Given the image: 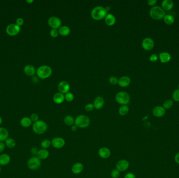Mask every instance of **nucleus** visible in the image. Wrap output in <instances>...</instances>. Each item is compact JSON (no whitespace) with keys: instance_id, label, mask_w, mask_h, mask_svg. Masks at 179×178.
<instances>
[{"instance_id":"1","label":"nucleus","mask_w":179,"mask_h":178,"mask_svg":"<svg viewBox=\"0 0 179 178\" xmlns=\"http://www.w3.org/2000/svg\"><path fill=\"white\" fill-rule=\"evenodd\" d=\"M107 14V13L106 12L105 7L101 6H97L94 7L92 9L91 13L92 18L96 21H100L105 18Z\"/></svg>"},{"instance_id":"2","label":"nucleus","mask_w":179,"mask_h":178,"mask_svg":"<svg viewBox=\"0 0 179 178\" xmlns=\"http://www.w3.org/2000/svg\"><path fill=\"white\" fill-rule=\"evenodd\" d=\"M151 17L155 20L163 19L165 15V12L163 8L158 6H155L151 9L149 11Z\"/></svg>"},{"instance_id":"3","label":"nucleus","mask_w":179,"mask_h":178,"mask_svg":"<svg viewBox=\"0 0 179 178\" xmlns=\"http://www.w3.org/2000/svg\"><path fill=\"white\" fill-rule=\"evenodd\" d=\"M74 124L77 126L78 128H87L90 124V119L84 114L79 115L75 119Z\"/></svg>"},{"instance_id":"4","label":"nucleus","mask_w":179,"mask_h":178,"mask_svg":"<svg viewBox=\"0 0 179 178\" xmlns=\"http://www.w3.org/2000/svg\"><path fill=\"white\" fill-rule=\"evenodd\" d=\"M32 128L34 133L37 134H42L47 131L48 126L45 121L38 120L33 123Z\"/></svg>"},{"instance_id":"5","label":"nucleus","mask_w":179,"mask_h":178,"mask_svg":"<svg viewBox=\"0 0 179 178\" xmlns=\"http://www.w3.org/2000/svg\"><path fill=\"white\" fill-rule=\"evenodd\" d=\"M52 69L49 66L42 65L39 67L36 71L37 76L40 79H44L49 77L52 75Z\"/></svg>"},{"instance_id":"6","label":"nucleus","mask_w":179,"mask_h":178,"mask_svg":"<svg viewBox=\"0 0 179 178\" xmlns=\"http://www.w3.org/2000/svg\"><path fill=\"white\" fill-rule=\"evenodd\" d=\"M116 101L121 105H127L130 102V96L125 91H120L115 97Z\"/></svg>"},{"instance_id":"7","label":"nucleus","mask_w":179,"mask_h":178,"mask_svg":"<svg viewBox=\"0 0 179 178\" xmlns=\"http://www.w3.org/2000/svg\"><path fill=\"white\" fill-rule=\"evenodd\" d=\"M42 164L41 160L37 156H33L28 159L27 162V166L32 170H36L40 168Z\"/></svg>"},{"instance_id":"8","label":"nucleus","mask_w":179,"mask_h":178,"mask_svg":"<svg viewBox=\"0 0 179 178\" xmlns=\"http://www.w3.org/2000/svg\"><path fill=\"white\" fill-rule=\"evenodd\" d=\"M21 31V27L17 24H9L6 28V33L11 36H15Z\"/></svg>"},{"instance_id":"9","label":"nucleus","mask_w":179,"mask_h":178,"mask_svg":"<svg viewBox=\"0 0 179 178\" xmlns=\"http://www.w3.org/2000/svg\"><path fill=\"white\" fill-rule=\"evenodd\" d=\"M61 19L56 16H52L48 20V24L52 29H58L61 26Z\"/></svg>"},{"instance_id":"10","label":"nucleus","mask_w":179,"mask_h":178,"mask_svg":"<svg viewBox=\"0 0 179 178\" xmlns=\"http://www.w3.org/2000/svg\"><path fill=\"white\" fill-rule=\"evenodd\" d=\"M130 167V163L125 159L119 160L116 164V168L120 172L126 171Z\"/></svg>"},{"instance_id":"11","label":"nucleus","mask_w":179,"mask_h":178,"mask_svg":"<svg viewBox=\"0 0 179 178\" xmlns=\"http://www.w3.org/2000/svg\"><path fill=\"white\" fill-rule=\"evenodd\" d=\"M141 45L144 49L147 51H149L153 49L155 45V43L153 39L149 37H147L143 39L141 43Z\"/></svg>"},{"instance_id":"12","label":"nucleus","mask_w":179,"mask_h":178,"mask_svg":"<svg viewBox=\"0 0 179 178\" xmlns=\"http://www.w3.org/2000/svg\"><path fill=\"white\" fill-rule=\"evenodd\" d=\"M52 145L56 149H60L64 147L66 144V141L63 138L56 137L52 140Z\"/></svg>"},{"instance_id":"13","label":"nucleus","mask_w":179,"mask_h":178,"mask_svg":"<svg viewBox=\"0 0 179 178\" xmlns=\"http://www.w3.org/2000/svg\"><path fill=\"white\" fill-rule=\"evenodd\" d=\"M70 86L68 82L67 81H61L58 86V89L59 93H62L63 94H66V93L69 92Z\"/></svg>"},{"instance_id":"14","label":"nucleus","mask_w":179,"mask_h":178,"mask_svg":"<svg viewBox=\"0 0 179 178\" xmlns=\"http://www.w3.org/2000/svg\"><path fill=\"white\" fill-rule=\"evenodd\" d=\"M99 156L103 159H107L111 156V152L107 147H101L98 151Z\"/></svg>"},{"instance_id":"15","label":"nucleus","mask_w":179,"mask_h":178,"mask_svg":"<svg viewBox=\"0 0 179 178\" xmlns=\"http://www.w3.org/2000/svg\"><path fill=\"white\" fill-rule=\"evenodd\" d=\"M153 113L155 117L160 118L165 115V109L162 106H156L153 110Z\"/></svg>"},{"instance_id":"16","label":"nucleus","mask_w":179,"mask_h":178,"mask_svg":"<svg viewBox=\"0 0 179 178\" xmlns=\"http://www.w3.org/2000/svg\"><path fill=\"white\" fill-rule=\"evenodd\" d=\"M130 82L131 80L128 76H124L118 79V84L121 87H126L130 85Z\"/></svg>"},{"instance_id":"17","label":"nucleus","mask_w":179,"mask_h":178,"mask_svg":"<svg viewBox=\"0 0 179 178\" xmlns=\"http://www.w3.org/2000/svg\"><path fill=\"white\" fill-rule=\"evenodd\" d=\"M104 105V99L103 97L101 96H98L95 98L94 99V108L97 110L101 109Z\"/></svg>"},{"instance_id":"18","label":"nucleus","mask_w":179,"mask_h":178,"mask_svg":"<svg viewBox=\"0 0 179 178\" xmlns=\"http://www.w3.org/2000/svg\"><path fill=\"white\" fill-rule=\"evenodd\" d=\"M84 167L82 163L77 162L74 164L72 167V172L75 174H79L81 173L83 170Z\"/></svg>"},{"instance_id":"19","label":"nucleus","mask_w":179,"mask_h":178,"mask_svg":"<svg viewBox=\"0 0 179 178\" xmlns=\"http://www.w3.org/2000/svg\"><path fill=\"white\" fill-rule=\"evenodd\" d=\"M105 23L109 26H113L116 23V17L114 15L111 13L107 14L105 17Z\"/></svg>"},{"instance_id":"20","label":"nucleus","mask_w":179,"mask_h":178,"mask_svg":"<svg viewBox=\"0 0 179 178\" xmlns=\"http://www.w3.org/2000/svg\"><path fill=\"white\" fill-rule=\"evenodd\" d=\"M159 59L160 62L163 63H165L169 62L171 59V56L169 53L166 52L160 53L159 55Z\"/></svg>"},{"instance_id":"21","label":"nucleus","mask_w":179,"mask_h":178,"mask_svg":"<svg viewBox=\"0 0 179 178\" xmlns=\"http://www.w3.org/2000/svg\"><path fill=\"white\" fill-rule=\"evenodd\" d=\"M11 161V157L7 154L0 155V166H6Z\"/></svg>"},{"instance_id":"22","label":"nucleus","mask_w":179,"mask_h":178,"mask_svg":"<svg viewBox=\"0 0 179 178\" xmlns=\"http://www.w3.org/2000/svg\"><path fill=\"white\" fill-rule=\"evenodd\" d=\"M9 132L5 128H0V142H4L9 138Z\"/></svg>"},{"instance_id":"23","label":"nucleus","mask_w":179,"mask_h":178,"mask_svg":"<svg viewBox=\"0 0 179 178\" xmlns=\"http://www.w3.org/2000/svg\"><path fill=\"white\" fill-rule=\"evenodd\" d=\"M49 156V152L47 150L45 149H41L38 150L37 154V157L40 159V160H44L47 159Z\"/></svg>"},{"instance_id":"24","label":"nucleus","mask_w":179,"mask_h":178,"mask_svg":"<svg viewBox=\"0 0 179 178\" xmlns=\"http://www.w3.org/2000/svg\"><path fill=\"white\" fill-rule=\"evenodd\" d=\"M65 100L64 95L61 93H57L53 97V100L57 104H61Z\"/></svg>"},{"instance_id":"25","label":"nucleus","mask_w":179,"mask_h":178,"mask_svg":"<svg viewBox=\"0 0 179 178\" xmlns=\"http://www.w3.org/2000/svg\"><path fill=\"white\" fill-rule=\"evenodd\" d=\"M173 2L172 0H164L163 1L161 6L162 8L165 11H170L172 10L173 7Z\"/></svg>"},{"instance_id":"26","label":"nucleus","mask_w":179,"mask_h":178,"mask_svg":"<svg viewBox=\"0 0 179 178\" xmlns=\"http://www.w3.org/2000/svg\"><path fill=\"white\" fill-rule=\"evenodd\" d=\"M24 71L27 76H29L34 75L36 72L35 67L32 65H27L25 66L24 69Z\"/></svg>"},{"instance_id":"27","label":"nucleus","mask_w":179,"mask_h":178,"mask_svg":"<svg viewBox=\"0 0 179 178\" xmlns=\"http://www.w3.org/2000/svg\"><path fill=\"white\" fill-rule=\"evenodd\" d=\"M32 121L31 120V118L29 117H24L21 120L20 123L23 128H29V126H31V125L32 124Z\"/></svg>"},{"instance_id":"28","label":"nucleus","mask_w":179,"mask_h":178,"mask_svg":"<svg viewBox=\"0 0 179 178\" xmlns=\"http://www.w3.org/2000/svg\"><path fill=\"white\" fill-rule=\"evenodd\" d=\"M59 34L62 36H67L70 33V29L67 26H61L58 29Z\"/></svg>"},{"instance_id":"29","label":"nucleus","mask_w":179,"mask_h":178,"mask_svg":"<svg viewBox=\"0 0 179 178\" xmlns=\"http://www.w3.org/2000/svg\"><path fill=\"white\" fill-rule=\"evenodd\" d=\"M5 144L6 147H8L9 149L14 148L16 146V143L14 138H9L6 140L4 142Z\"/></svg>"},{"instance_id":"30","label":"nucleus","mask_w":179,"mask_h":178,"mask_svg":"<svg viewBox=\"0 0 179 178\" xmlns=\"http://www.w3.org/2000/svg\"><path fill=\"white\" fill-rule=\"evenodd\" d=\"M75 119L70 115H68L64 118V123L68 126H72L74 124Z\"/></svg>"},{"instance_id":"31","label":"nucleus","mask_w":179,"mask_h":178,"mask_svg":"<svg viewBox=\"0 0 179 178\" xmlns=\"http://www.w3.org/2000/svg\"><path fill=\"white\" fill-rule=\"evenodd\" d=\"M130 108L127 105H122L119 108L118 113L121 116H125L129 112Z\"/></svg>"},{"instance_id":"32","label":"nucleus","mask_w":179,"mask_h":178,"mask_svg":"<svg viewBox=\"0 0 179 178\" xmlns=\"http://www.w3.org/2000/svg\"><path fill=\"white\" fill-rule=\"evenodd\" d=\"M163 21L167 25H171L174 23L175 19L174 17L171 15L167 14L165 15V16L163 18Z\"/></svg>"},{"instance_id":"33","label":"nucleus","mask_w":179,"mask_h":178,"mask_svg":"<svg viewBox=\"0 0 179 178\" xmlns=\"http://www.w3.org/2000/svg\"><path fill=\"white\" fill-rule=\"evenodd\" d=\"M52 145V141L48 139H45L41 142V146L43 149L47 150Z\"/></svg>"},{"instance_id":"34","label":"nucleus","mask_w":179,"mask_h":178,"mask_svg":"<svg viewBox=\"0 0 179 178\" xmlns=\"http://www.w3.org/2000/svg\"><path fill=\"white\" fill-rule=\"evenodd\" d=\"M173 105V101L171 99H167L163 102V107L165 109H169L171 108H172Z\"/></svg>"},{"instance_id":"35","label":"nucleus","mask_w":179,"mask_h":178,"mask_svg":"<svg viewBox=\"0 0 179 178\" xmlns=\"http://www.w3.org/2000/svg\"><path fill=\"white\" fill-rule=\"evenodd\" d=\"M64 98H65V100L66 101H67L68 102H71V101H72L74 99V95L72 93L68 92L65 94Z\"/></svg>"},{"instance_id":"36","label":"nucleus","mask_w":179,"mask_h":178,"mask_svg":"<svg viewBox=\"0 0 179 178\" xmlns=\"http://www.w3.org/2000/svg\"><path fill=\"white\" fill-rule=\"evenodd\" d=\"M111 176L112 178H118L120 176V172L116 169H114L111 172Z\"/></svg>"},{"instance_id":"37","label":"nucleus","mask_w":179,"mask_h":178,"mask_svg":"<svg viewBox=\"0 0 179 178\" xmlns=\"http://www.w3.org/2000/svg\"><path fill=\"white\" fill-rule=\"evenodd\" d=\"M109 82L110 83L113 85H115L118 84V79L115 76H111L109 78Z\"/></svg>"},{"instance_id":"38","label":"nucleus","mask_w":179,"mask_h":178,"mask_svg":"<svg viewBox=\"0 0 179 178\" xmlns=\"http://www.w3.org/2000/svg\"><path fill=\"white\" fill-rule=\"evenodd\" d=\"M50 35L52 38H56L59 35L58 30L56 29H52L50 31Z\"/></svg>"},{"instance_id":"39","label":"nucleus","mask_w":179,"mask_h":178,"mask_svg":"<svg viewBox=\"0 0 179 178\" xmlns=\"http://www.w3.org/2000/svg\"><path fill=\"white\" fill-rule=\"evenodd\" d=\"M172 98L174 101L177 102H179V89H178L174 91L172 95Z\"/></svg>"},{"instance_id":"40","label":"nucleus","mask_w":179,"mask_h":178,"mask_svg":"<svg viewBox=\"0 0 179 178\" xmlns=\"http://www.w3.org/2000/svg\"><path fill=\"white\" fill-rule=\"evenodd\" d=\"M30 118H31V120L34 123L39 120V116H38V115L37 114H36V113H35L31 114Z\"/></svg>"},{"instance_id":"41","label":"nucleus","mask_w":179,"mask_h":178,"mask_svg":"<svg viewBox=\"0 0 179 178\" xmlns=\"http://www.w3.org/2000/svg\"><path fill=\"white\" fill-rule=\"evenodd\" d=\"M94 108V105L92 104H88L85 106V109L88 112L92 111Z\"/></svg>"},{"instance_id":"42","label":"nucleus","mask_w":179,"mask_h":178,"mask_svg":"<svg viewBox=\"0 0 179 178\" xmlns=\"http://www.w3.org/2000/svg\"><path fill=\"white\" fill-rule=\"evenodd\" d=\"M158 59V56L155 54H152L149 57V60L151 62H154L157 61Z\"/></svg>"},{"instance_id":"43","label":"nucleus","mask_w":179,"mask_h":178,"mask_svg":"<svg viewBox=\"0 0 179 178\" xmlns=\"http://www.w3.org/2000/svg\"><path fill=\"white\" fill-rule=\"evenodd\" d=\"M16 24L19 26H22L23 25L24 23V19L23 18H18L17 19H16Z\"/></svg>"},{"instance_id":"44","label":"nucleus","mask_w":179,"mask_h":178,"mask_svg":"<svg viewBox=\"0 0 179 178\" xmlns=\"http://www.w3.org/2000/svg\"><path fill=\"white\" fill-rule=\"evenodd\" d=\"M38 150H38L37 147H33V148H32V149L31 150V154L34 155V156H35V155L37 156Z\"/></svg>"},{"instance_id":"45","label":"nucleus","mask_w":179,"mask_h":178,"mask_svg":"<svg viewBox=\"0 0 179 178\" xmlns=\"http://www.w3.org/2000/svg\"><path fill=\"white\" fill-rule=\"evenodd\" d=\"M124 178H136V176L133 173L128 172L125 174Z\"/></svg>"},{"instance_id":"46","label":"nucleus","mask_w":179,"mask_h":178,"mask_svg":"<svg viewBox=\"0 0 179 178\" xmlns=\"http://www.w3.org/2000/svg\"><path fill=\"white\" fill-rule=\"evenodd\" d=\"M157 2V0H148V4L151 6H155Z\"/></svg>"},{"instance_id":"47","label":"nucleus","mask_w":179,"mask_h":178,"mask_svg":"<svg viewBox=\"0 0 179 178\" xmlns=\"http://www.w3.org/2000/svg\"><path fill=\"white\" fill-rule=\"evenodd\" d=\"M5 147H6V146H5L4 142H0V153L2 152L4 150Z\"/></svg>"},{"instance_id":"48","label":"nucleus","mask_w":179,"mask_h":178,"mask_svg":"<svg viewBox=\"0 0 179 178\" xmlns=\"http://www.w3.org/2000/svg\"><path fill=\"white\" fill-rule=\"evenodd\" d=\"M174 160H175V162H177V164H179V152H178L177 154L175 155Z\"/></svg>"},{"instance_id":"49","label":"nucleus","mask_w":179,"mask_h":178,"mask_svg":"<svg viewBox=\"0 0 179 178\" xmlns=\"http://www.w3.org/2000/svg\"><path fill=\"white\" fill-rule=\"evenodd\" d=\"M78 128L77 127V126H75V124H74L72 126H71V130L72 132H75L76 131H77Z\"/></svg>"},{"instance_id":"50","label":"nucleus","mask_w":179,"mask_h":178,"mask_svg":"<svg viewBox=\"0 0 179 178\" xmlns=\"http://www.w3.org/2000/svg\"><path fill=\"white\" fill-rule=\"evenodd\" d=\"M105 10H106L107 13H108L111 10V8L110 6H106V7H105Z\"/></svg>"},{"instance_id":"51","label":"nucleus","mask_w":179,"mask_h":178,"mask_svg":"<svg viewBox=\"0 0 179 178\" xmlns=\"http://www.w3.org/2000/svg\"><path fill=\"white\" fill-rule=\"evenodd\" d=\"M2 118L0 116V125L2 123Z\"/></svg>"},{"instance_id":"52","label":"nucleus","mask_w":179,"mask_h":178,"mask_svg":"<svg viewBox=\"0 0 179 178\" xmlns=\"http://www.w3.org/2000/svg\"><path fill=\"white\" fill-rule=\"evenodd\" d=\"M34 2L33 0H31V1H27V2L29 3H33Z\"/></svg>"},{"instance_id":"53","label":"nucleus","mask_w":179,"mask_h":178,"mask_svg":"<svg viewBox=\"0 0 179 178\" xmlns=\"http://www.w3.org/2000/svg\"><path fill=\"white\" fill-rule=\"evenodd\" d=\"M1 166H0V173H1Z\"/></svg>"},{"instance_id":"54","label":"nucleus","mask_w":179,"mask_h":178,"mask_svg":"<svg viewBox=\"0 0 179 178\" xmlns=\"http://www.w3.org/2000/svg\"><path fill=\"white\" fill-rule=\"evenodd\" d=\"M178 88H179V85H178Z\"/></svg>"}]
</instances>
